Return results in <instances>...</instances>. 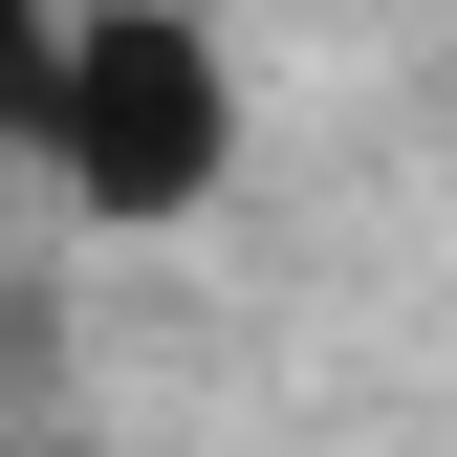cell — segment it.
<instances>
[{"label": "cell", "instance_id": "cell-1", "mask_svg": "<svg viewBox=\"0 0 457 457\" xmlns=\"http://www.w3.org/2000/svg\"><path fill=\"white\" fill-rule=\"evenodd\" d=\"M44 175H66L109 240H153V218H196L240 175V66H218V22L175 0H66V87H44Z\"/></svg>", "mask_w": 457, "mask_h": 457}, {"label": "cell", "instance_id": "cell-2", "mask_svg": "<svg viewBox=\"0 0 457 457\" xmlns=\"http://www.w3.org/2000/svg\"><path fill=\"white\" fill-rule=\"evenodd\" d=\"M44 87H66V0H0V153H44Z\"/></svg>", "mask_w": 457, "mask_h": 457}]
</instances>
